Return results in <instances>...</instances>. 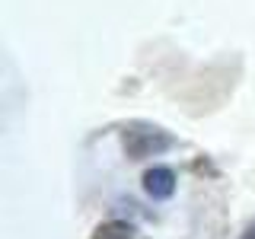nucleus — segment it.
I'll return each instance as SVG.
<instances>
[{
	"instance_id": "f257e3e1",
	"label": "nucleus",
	"mask_w": 255,
	"mask_h": 239,
	"mask_svg": "<svg viewBox=\"0 0 255 239\" xmlns=\"http://www.w3.org/2000/svg\"><path fill=\"white\" fill-rule=\"evenodd\" d=\"M122 137H125V153L131 159L156 156V153H163V150H169V147L179 143L169 131H163V127H156V124H143V121L128 124L122 131Z\"/></svg>"
},
{
	"instance_id": "f03ea898",
	"label": "nucleus",
	"mask_w": 255,
	"mask_h": 239,
	"mask_svg": "<svg viewBox=\"0 0 255 239\" xmlns=\"http://www.w3.org/2000/svg\"><path fill=\"white\" fill-rule=\"evenodd\" d=\"M143 191H147L153 201H166L175 191V172L166 166H153V169L143 172Z\"/></svg>"
},
{
	"instance_id": "7ed1b4c3",
	"label": "nucleus",
	"mask_w": 255,
	"mask_h": 239,
	"mask_svg": "<svg viewBox=\"0 0 255 239\" xmlns=\"http://www.w3.org/2000/svg\"><path fill=\"white\" fill-rule=\"evenodd\" d=\"M93 239H137V233H134V227L125 223V220H109V223H99V227H96Z\"/></svg>"
},
{
	"instance_id": "20e7f679",
	"label": "nucleus",
	"mask_w": 255,
	"mask_h": 239,
	"mask_svg": "<svg viewBox=\"0 0 255 239\" xmlns=\"http://www.w3.org/2000/svg\"><path fill=\"white\" fill-rule=\"evenodd\" d=\"M243 239H255V223H249V230L243 233Z\"/></svg>"
}]
</instances>
